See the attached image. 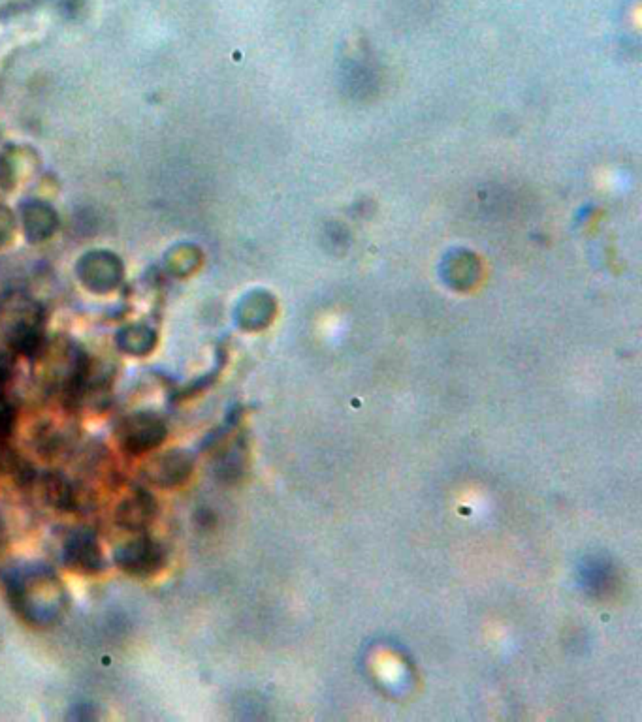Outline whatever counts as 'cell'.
Wrapping results in <instances>:
<instances>
[{
	"label": "cell",
	"mask_w": 642,
	"mask_h": 722,
	"mask_svg": "<svg viewBox=\"0 0 642 722\" xmlns=\"http://www.w3.org/2000/svg\"><path fill=\"white\" fill-rule=\"evenodd\" d=\"M115 563L130 576L147 578L161 570L166 563V553L153 538L138 536L115 551Z\"/></svg>",
	"instance_id": "obj_3"
},
{
	"label": "cell",
	"mask_w": 642,
	"mask_h": 722,
	"mask_svg": "<svg viewBox=\"0 0 642 722\" xmlns=\"http://www.w3.org/2000/svg\"><path fill=\"white\" fill-rule=\"evenodd\" d=\"M0 531H2V525H0Z\"/></svg>",
	"instance_id": "obj_12"
},
{
	"label": "cell",
	"mask_w": 642,
	"mask_h": 722,
	"mask_svg": "<svg viewBox=\"0 0 642 722\" xmlns=\"http://www.w3.org/2000/svg\"><path fill=\"white\" fill-rule=\"evenodd\" d=\"M168 435L166 422L155 412H136L121 420L117 439L129 454L153 452L161 446Z\"/></svg>",
	"instance_id": "obj_2"
},
{
	"label": "cell",
	"mask_w": 642,
	"mask_h": 722,
	"mask_svg": "<svg viewBox=\"0 0 642 722\" xmlns=\"http://www.w3.org/2000/svg\"><path fill=\"white\" fill-rule=\"evenodd\" d=\"M157 503L144 489H134L115 510V521L129 531H144L155 519Z\"/></svg>",
	"instance_id": "obj_7"
},
{
	"label": "cell",
	"mask_w": 642,
	"mask_h": 722,
	"mask_svg": "<svg viewBox=\"0 0 642 722\" xmlns=\"http://www.w3.org/2000/svg\"><path fill=\"white\" fill-rule=\"evenodd\" d=\"M193 472V457L183 450H170L153 457L145 467V478L159 487L185 484Z\"/></svg>",
	"instance_id": "obj_5"
},
{
	"label": "cell",
	"mask_w": 642,
	"mask_h": 722,
	"mask_svg": "<svg viewBox=\"0 0 642 722\" xmlns=\"http://www.w3.org/2000/svg\"><path fill=\"white\" fill-rule=\"evenodd\" d=\"M65 563L81 574H98L104 568V555L91 533H76L65 544Z\"/></svg>",
	"instance_id": "obj_6"
},
{
	"label": "cell",
	"mask_w": 642,
	"mask_h": 722,
	"mask_svg": "<svg viewBox=\"0 0 642 722\" xmlns=\"http://www.w3.org/2000/svg\"><path fill=\"white\" fill-rule=\"evenodd\" d=\"M121 348L132 356H144L155 346V333L145 326H130L119 335Z\"/></svg>",
	"instance_id": "obj_10"
},
{
	"label": "cell",
	"mask_w": 642,
	"mask_h": 722,
	"mask_svg": "<svg viewBox=\"0 0 642 722\" xmlns=\"http://www.w3.org/2000/svg\"><path fill=\"white\" fill-rule=\"evenodd\" d=\"M44 497H46V503L57 510L68 512L78 506L76 489L59 474H48L44 478Z\"/></svg>",
	"instance_id": "obj_9"
},
{
	"label": "cell",
	"mask_w": 642,
	"mask_h": 722,
	"mask_svg": "<svg viewBox=\"0 0 642 722\" xmlns=\"http://www.w3.org/2000/svg\"><path fill=\"white\" fill-rule=\"evenodd\" d=\"M10 589L17 612L33 623H49L63 610L61 583L46 572H34L29 578H19Z\"/></svg>",
	"instance_id": "obj_1"
},
{
	"label": "cell",
	"mask_w": 642,
	"mask_h": 722,
	"mask_svg": "<svg viewBox=\"0 0 642 722\" xmlns=\"http://www.w3.org/2000/svg\"><path fill=\"white\" fill-rule=\"evenodd\" d=\"M81 283L97 294L115 290L123 279V264L112 252H91L78 264Z\"/></svg>",
	"instance_id": "obj_4"
},
{
	"label": "cell",
	"mask_w": 642,
	"mask_h": 722,
	"mask_svg": "<svg viewBox=\"0 0 642 722\" xmlns=\"http://www.w3.org/2000/svg\"><path fill=\"white\" fill-rule=\"evenodd\" d=\"M16 219L8 207H0V247L6 245L14 236Z\"/></svg>",
	"instance_id": "obj_11"
},
{
	"label": "cell",
	"mask_w": 642,
	"mask_h": 722,
	"mask_svg": "<svg viewBox=\"0 0 642 722\" xmlns=\"http://www.w3.org/2000/svg\"><path fill=\"white\" fill-rule=\"evenodd\" d=\"M57 224V213L49 205L34 202L23 207V228L31 243H40L53 236Z\"/></svg>",
	"instance_id": "obj_8"
}]
</instances>
